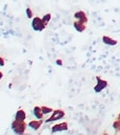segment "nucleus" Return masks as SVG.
Wrapping results in <instances>:
<instances>
[{"label": "nucleus", "instance_id": "obj_1", "mask_svg": "<svg viewBox=\"0 0 120 135\" xmlns=\"http://www.w3.org/2000/svg\"><path fill=\"white\" fill-rule=\"evenodd\" d=\"M27 126H28V124H26L24 121H19V120H16V119H15V120L12 122L11 128H12V130H13V132H14L15 134H17V135H22V134H24L25 129H26Z\"/></svg>", "mask_w": 120, "mask_h": 135}, {"label": "nucleus", "instance_id": "obj_2", "mask_svg": "<svg viewBox=\"0 0 120 135\" xmlns=\"http://www.w3.org/2000/svg\"><path fill=\"white\" fill-rule=\"evenodd\" d=\"M32 27L36 32H41L46 26L44 25V23L42 21V18H40V17H34L33 20H32Z\"/></svg>", "mask_w": 120, "mask_h": 135}, {"label": "nucleus", "instance_id": "obj_3", "mask_svg": "<svg viewBox=\"0 0 120 135\" xmlns=\"http://www.w3.org/2000/svg\"><path fill=\"white\" fill-rule=\"evenodd\" d=\"M65 115V112L63 110H54L52 112V115L49 118H47L45 120L46 123H49V122H53V121H56V120H59L61 118H63Z\"/></svg>", "mask_w": 120, "mask_h": 135}, {"label": "nucleus", "instance_id": "obj_4", "mask_svg": "<svg viewBox=\"0 0 120 135\" xmlns=\"http://www.w3.org/2000/svg\"><path fill=\"white\" fill-rule=\"evenodd\" d=\"M96 80H97V83H96V85L94 86V91H95L96 93H100L101 91H103V90L107 86V81L104 80V79H101L99 76L96 77Z\"/></svg>", "mask_w": 120, "mask_h": 135}, {"label": "nucleus", "instance_id": "obj_5", "mask_svg": "<svg viewBox=\"0 0 120 135\" xmlns=\"http://www.w3.org/2000/svg\"><path fill=\"white\" fill-rule=\"evenodd\" d=\"M68 129V123L66 121L54 124L52 127V133H56V132H62V131H67Z\"/></svg>", "mask_w": 120, "mask_h": 135}, {"label": "nucleus", "instance_id": "obj_6", "mask_svg": "<svg viewBox=\"0 0 120 135\" xmlns=\"http://www.w3.org/2000/svg\"><path fill=\"white\" fill-rule=\"evenodd\" d=\"M74 17H75V19L76 20H78V21H81V22H83V23H87V16H86V14L83 12V11H78V12H76L75 14H74Z\"/></svg>", "mask_w": 120, "mask_h": 135}, {"label": "nucleus", "instance_id": "obj_7", "mask_svg": "<svg viewBox=\"0 0 120 135\" xmlns=\"http://www.w3.org/2000/svg\"><path fill=\"white\" fill-rule=\"evenodd\" d=\"M43 123V120L42 119H35V120H31L28 122V127L32 129V130H38Z\"/></svg>", "mask_w": 120, "mask_h": 135}, {"label": "nucleus", "instance_id": "obj_8", "mask_svg": "<svg viewBox=\"0 0 120 135\" xmlns=\"http://www.w3.org/2000/svg\"><path fill=\"white\" fill-rule=\"evenodd\" d=\"M33 115H34L35 118H37V119H42L43 116H44V114H43V112H42L41 107H38V105L34 107V109H33Z\"/></svg>", "mask_w": 120, "mask_h": 135}, {"label": "nucleus", "instance_id": "obj_9", "mask_svg": "<svg viewBox=\"0 0 120 135\" xmlns=\"http://www.w3.org/2000/svg\"><path fill=\"white\" fill-rule=\"evenodd\" d=\"M102 41H103L104 44L109 45V46H114V45H116L118 43V41L116 39H113V38H111L108 36H103L102 37Z\"/></svg>", "mask_w": 120, "mask_h": 135}, {"label": "nucleus", "instance_id": "obj_10", "mask_svg": "<svg viewBox=\"0 0 120 135\" xmlns=\"http://www.w3.org/2000/svg\"><path fill=\"white\" fill-rule=\"evenodd\" d=\"M74 27H75V30H76L77 32L81 33V32H83V31L86 28V23H83V22H81V21L76 20V21L74 22Z\"/></svg>", "mask_w": 120, "mask_h": 135}, {"label": "nucleus", "instance_id": "obj_11", "mask_svg": "<svg viewBox=\"0 0 120 135\" xmlns=\"http://www.w3.org/2000/svg\"><path fill=\"white\" fill-rule=\"evenodd\" d=\"M26 118V113L23 111V110H18L15 114V119L16 120H19V121H24Z\"/></svg>", "mask_w": 120, "mask_h": 135}, {"label": "nucleus", "instance_id": "obj_12", "mask_svg": "<svg viewBox=\"0 0 120 135\" xmlns=\"http://www.w3.org/2000/svg\"><path fill=\"white\" fill-rule=\"evenodd\" d=\"M51 19H52V15H51L49 13L45 14V15L42 17V21H43V23H44V25H45V26L48 24V22L51 21Z\"/></svg>", "mask_w": 120, "mask_h": 135}, {"label": "nucleus", "instance_id": "obj_13", "mask_svg": "<svg viewBox=\"0 0 120 135\" xmlns=\"http://www.w3.org/2000/svg\"><path fill=\"white\" fill-rule=\"evenodd\" d=\"M41 109H42V112H43V114H44V115L51 114V113L54 111L52 108H49V107H46V105H42V107H41Z\"/></svg>", "mask_w": 120, "mask_h": 135}, {"label": "nucleus", "instance_id": "obj_14", "mask_svg": "<svg viewBox=\"0 0 120 135\" xmlns=\"http://www.w3.org/2000/svg\"><path fill=\"white\" fill-rule=\"evenodd\" d=\"M25 12H26V16H27V18H33V11H32L31 7H27Z\"/></svg>", "mask_w": 120, "mask_h": 135}, {"label": "nucleus", "instance_id": "obj_15", "mask_svg": "<svg viewBox=\"0 0 120 135\" xmlns=\"http://www.w3.org/2000/svg\"><path fill=\"white\" fill-rule=\"evenodd\" d=\"M5 64V61H4V59L2 58V57H0V66H3Z\"/></svg>", "mask_w": 120, "mask_h": 135}, {"label": "nucleus", "instance_id": "obj_16", "mask_svg": "<svg viewBox=\"0 0 120 135\" xmlns=\"http://www.w3.org/2000/svg\"><path fill=\"white\" fill-rule=\"evenodd\" d=\"M56 63H57V64H59V65H61V64H62V61H61V60H57V61H56Z\"/></svg>", "mask_w": 120, "mask_h": 135}, {"label": "nucleus", "instance_id": "obj_17", "mask_svg": "<svg viewBox=\"0 0 120 135\" xmlns=\"http://www.w3.org/2000/svg\"><path fill=\"white\" fill-rule=\"evenodd\" d=\"M2 78H3V74H2V72L0 71V80H1Z\"/></svg>", "mask_w": 120, "mask_h": 135}]
</instances>
